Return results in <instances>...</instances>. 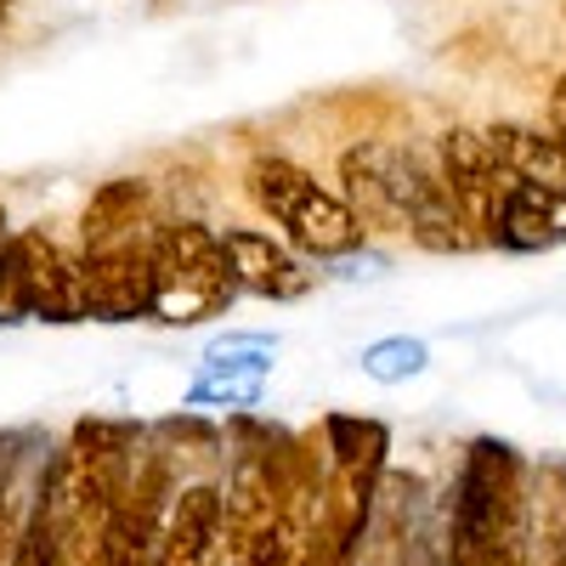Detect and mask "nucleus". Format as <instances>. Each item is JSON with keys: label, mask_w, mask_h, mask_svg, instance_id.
I'll return each mask as SVG.
<instances>
[{"label": "nucleus", "mask_w": 566, "mask_h": 566, "mask_svg": "<svg viewBox=\"0 0 566 566\" xmlns=\"http://www.w3.org/2000/svg\"><path fill=\"white\" fill-rule=\"evenodd\" d=\"M448 566H527L533 555V470L504 442H470L442 499Z\"/></svg>", "instance_id": "1"}, {"label": "nucleus", "mask_w": 566, "mask_h": 566, "mask_svg": "<svg viewBox=\"0 0 566 566\" xmlns=\"http://www.w3.org/2000/svg\"><path fill=\"white\" fill-rule=\"evenodd\" d=\"M239 187H244L250 210L277 232L283 244H295L312 266L368 244V232H363L357 210L340 199V187L317 181V170H306L301 159L277 154V148H255L239 170Z\"/></svg>", "instance_id": "2"}, {"label": "nucleus", "mask_w": 566, "mask_h": 566, "mask_svg": "<svg viewBox=\"0 0 566 566\" xmlns=\"http://www.w3.org/2000/svg\"><path fill=\"white\" fill-rule=\"evenodd\" d=\"M239 277H232L221 227L199 221V216H165L154 232V301H148V323L165 328H193L210 323L221 312H232Z\"/></svg>", "instance_id": "3"}, {"label": "nucleus", "mask_w": 566, "mask_h": 566, "mask_svg": "<svg viewBox=\"0 0 566 566\" xmlns=\"http://www.w3.org/2000/svg\"><path fill=\"white\" fill-rule=\"evenodd\" d=\"M165 431H170V448H176V482H170V499H165V515H159V566H227L221 459H205L199 470H187L205 448L221 442V431L210 442H199V453H181L176 419L165 424Z\"/></svg>", "instance_id": "4"}, {"label": "nucleus", "mask_w": 566, "mask_h": 566, "mask_svg": "<svg viewBox=\"0 0 566 566\" xmlns=\"http://www.w3.org/2000/svg\"><path fill=\"white\" fill-rule=\"evenodd\" d=\"M277 352L283 335H272V328H221V335H210L199 374L181 391V413H227V419L255 413L266 402Z\"/></svg>", "instance_id": "5"}, {"label": "nucleus", "mask_w": 566, "mask_h": 566, "mask_svg": "<svg viewBox=\"0 0 566 566\" xmlns=\"http://www.w3.org/2000/svg\"><path fill=\"white\" fill-rule=\"evenodd\" d=\"M221 244L232 261V277H239V295L250 301H272V306H295L317 290V266L283 244L272 227H221Z\"/></svg>", "instance_id": "6"}, {"label": "nucleus", "mask_w": 566, "mask_h": 566, "mask_svg": "<svg viewBox=\"0 0 566 566\" xmlns=\"http://www.w3.org/2000/svg\"><path fill=\"white\" fill-rule=\"evenodd\" d=\"M40 448L34 431H0V560L12 555L18 533H23V515H29V499H34V476H40Z\"/></svg>", "instance_id": "7"}, {"label": "nucleus", "mask_w": 566, "mask_h": 566, "mask_svg": "<svg viewBox=\"0 0 566 566\" xmlns=\"http://www.w3.org/2000/svg\"><path fill=\"white\" fill-rule=\"evenodd\" d=\"M357 368L374 386H408L431 368V346H424L419 335H380V340H368L357 352Z\"/></svg>", "instance_id": "8"}, {"label": "nucleus", "mask_w": 566, "mask_h": 566, "mask_svg": "<svg viewBox=\"0 0 566 566\" xmlns=\"http://www.w3.org/2000/svg\"><path fill=\"white\" fill-rule=\"evenodd\" d=\"M391 250H380V244H357V250H346V255H328L323 266H317V277L323 283H346V290H363V283H386L391 277Z\"/></svg>", "instance_id": "9"}, {"label": "nucleus", "mask_w": 566, "mask_h": 566, "mask_svg": "<svg viewBox=\"0 0 566 566\" xmlns=\"http://www.w3.org/2000/svg\"><path fill=\"white\" fill-rule=\"evenodd\" d=\"M40 470H45V464H40ZM7 566H57V560H52V515H45V482H40V476H34V499H29L23 533H18Z\"/></svg>", "instance_id": "10"}, {"label": "nucleus", "mask_w": 566, "mask_h": 566, "mask_svg": "<svg viewBox=\"0 0 566 566\" xmlns=\"http://www.w3.org/2000/svg\"><path fill=\"white\" fill-rule=\"evenodd\" d=\"M12 7H18V0H0V29H7V18H12Z\"/></svg>", "instance_id": "11"}]
</instances>
